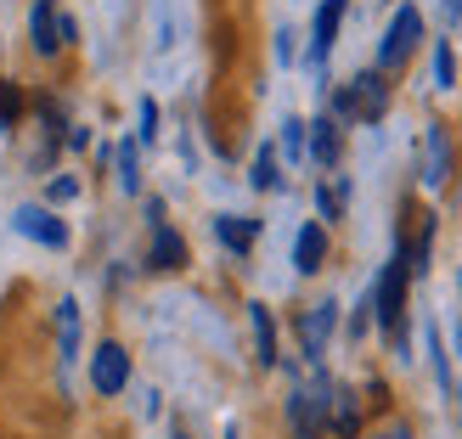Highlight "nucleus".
Segmentation results:
<instances>
[{"instance_id":"6","label":"nucleus","mask_w":462,"mask_h":439,"mask_svg":"<svg viewBox=\"0 0 462 439\" xmlns=\"http://www.w3.org/2000/svg\"><path fill=\"white\" fill-rule=\"evenodd\" d=\"M90 383H97V395H119V389L130 383V355H125V343H102L97 355H90Z\"/></svg>"},{"instance_id":"4","label":"nucleus","mask_w":462,"mask_h":439,"mask_svg":"<svg viewBox=\"0 0 462 439\" xmlns=\"http://www.w3.org/2000/svg\"><path fill=\"white\" fill-rule=\"evenodd\" d=\"M29 40H34L40 57H57L62 45L74 40V17L57 12V0H34V12H29Z\"/></svg>"},{"instance_id":"16","label":"nucleus","mask_w":462,"mask_h":439,"mask_svg":"<svg viewBox=\"0 0 462 439\" xmlns=\"http://www.w3.org/2000/svg\"><path fill=\"white\" fill-rule=\"evenodd\" d=\"M220 242L231 248V253H248L254 248V220H243V215H220Z\"/></svg>"},{"instance_id":"21","label":"nucleus","mask_w":462,"mask_h":439,"mask_svg":"<svg viewBox=\"0 0 462 439\" xmlns=\"http://www.w3.org/2000/svg\"><path fill=\"white\" fill-rule=\"evenodd\" d=\"M434 79H440V90H451V79H457V68H451V51H446V45L434 51Z\"/></svg>"},{"instance_id":"3","label":"nucleus","mask_w":462,"mask_h":439,"mask_svg":"<svg viewBox=\"0 0 462 439\" xmlns=\"http://www.w3.org/2000/svg\"><path fill=\"white\" fill-rule=\"evenodd\" d=\"M418 40H423V12H418V6H401L395 17H389L383 40H378V74H395V68H406L411 51H418Z\"/></svg>"},{"instance_id":"24","label":"nucleus","mask_w":462,"mask_h":439,"mask_svg":"<svg viewBox=\"0 0 462 439\" xmlns=\"http://www.w3.org/2000/svg\"><path fill=\"white\" fill-rule=\"evenodd\" d=\"M79 192V180L74 175H62V180H51V197H74Z\"/></svg>"},{"instance_id":"19","label":"nucleus","mask_w":462,"mask_h":439,"mask_svg":"<svg viewBox=\"0 0 462 439\" xmlns=\"http://www.w3.org/2000/svg\"><path fill=\"white\" fill-rule=\"evenodd\" d=\"M135 180H142V175H135V147L125 142V147H119V187L135 192Z\"/></svg>"},{"instance_id":"10","label":"nucleus","mask_w":462,"mask_h":439,"mask_svg":"<svg viewBox=\"0 0 462 439\" xmlns=\"http://www.w3.org/2000/svg\"><path fill=\"white\" fill-rule=\"evenodd\" d=\"M321 260H328V231L310 220V225H299V237H293V265L310 276V270H321Z\"/></svg>"},{"instance_id":"22","label":"nucleus","mask_w":462,"mask_h":439,"mask_svg":"<svg viewBox=\"0 0 462 439\" xmlns=\"http://www.w3.org/2000/svg\"><path fill=\"white\" fill-rule=\"evenodd\" d=\"M361 439H411V428H406V423H383V428H373V434H361Z\"/></svg>"},{"instance_id":"17","label":"nucleus","mask_w":462,"mask_h":439,"mask_svg":"<svg viewBox=\"0 0 462 439\" xmlns=\"http://www.w3.org/2000/svg\"><path fill=\"white\" fill-rule=\"evenodd\" d=\"M254 187H260V192L276 187V152L271 147H260V158H254Z\"/></svg>"},{"instance_id":"14","label":"nucleus","mask_w":462,"mask_h":439,"mask_svg":"<svg viewBox=\"0 0 462 439\" xmlns=\"http://www.w3.org/2000/svg\"><path fill=\"white\" fill-rule=\"evenodd\" d=\"M248 321H254V350H260V366L276 361V327H271V310L265 305H248Z\"/></svg>"},{"instance_id":"13","label":"nucleus","mask_w":462,"mask_h":439,"mask_svg":"<svg viewBox=\"0 0 462 439\" xmlns=\"http://www.w3.org/2000/svg\"><path fill=\"white\" fill-rule=\"evenodd\" d=\"M310 152H316L321 169L338 164V119H316V124H310Z\"/></svg>"},{"instance_id":"1","label":"nucleus","mask_w":462,"mask_h":439,"mask_svg":"<svg viewBox=\"0 0 462 439\" xmlns=\"http://www.w3.org/2000/svg\"><path fill=\"white\" fill-rule=\"evenodd\" d=\"M383 107H389V74H378V68L356 74L350 85L338 90V102H333V113H338L344 124H378Z\"/></svg>"},{"instance_id":"15","label":"nucleus","mask_w":462,"mask_h":439,"mask_svg":"<svg viewBox=\"0 0 462 439\" xmlns=\"http://www.w3.org/2000/svg\"><path fill=\"white\" fill-rule=\"evenodd\" d=\"M180 260H187L180 237H175L170 225H158V231H152V265H158V270H180Z\"/></svg>"},{"instance_id":"20","label":"nucleus","mask_w":462,"mask_h":439,"mask_svg":"<svg viewBox=\"0 0 462 439\" xmlns=\"http://www.w3.org/2000/svg\"><path fill=\"white\" fill-rule=\"evenodd\" d=\"M321 215H328V220H338V215H344V187H333V180L321 187Z\"/></svg>"},{"instance_id":"23","label":"nucleus","mask_w":462,"mask_h":439,"mask_svg":"<svg viewBox=\"0 0 462 439\" xmlns=\"http://www.w3.org/2000/svg\"><path fill=\"white\" fill-rule=\"evenodd\" d=\"M152 135H158V107L142 102V142H152Z\"/></svg>"},{"instance_id":"7","label":"nucleus","mask_w":462,"mask_h":439,"mask_svg":"<svg viewBox=\"0 0 462 439\" xmlns=\"http://www.w3.org/2000/svg\"><path fill=\"white\" fill-rule=\"evenodd\" d=\"M12 225H17V237H34V242H45V248H62V242H68V225H62L51 209H40V203L17 209V215H12Z\"/></svg>"},{"instance_id":"9","label":"nucleus","mask_w":462,"mask_h":439,"mask_svg":"<svg viewBox=\"0 0 462 439\" xmlns=\"http://www.w3.org/2000/svg\"><path fill=\"white\" fill-rule=\"evenodd\" d=\"M333 321H338V305L333 298H321V305H310V316H305V355L310 361H321V350H328V333H333Z\"/></svg>"},{"instance_id":"11","label":"nucleus","mask_w":462,"mask_h":439,"mask_svg":"<svg viewBox=\"0 0 462 439\" xmlns=\"http://www.w3.org/2000/svg\"><path fill=\"white\" fill-rule=\"evenodd\" d=\"M288 417H293L299 439H316V434H321V400H310L305 389H293V400H288Z\"/></svg>"},{"instance_id":"8","label":"nucleus","mask_w":462,"mask_h":439,"mask_svg":"<svg viewBox=\"0 0 462 439\" xmlns=\"http://www.w3.org/2000/svg\"><path fill=\"white\" fill-rule=\"evenodd\" d=\"M344 6H350V0H321V12H316V23H310V57H316V62H328L333 40H338V29H344Z\"/></svg>"},{"instance_id":"18","label":"nucleus","mask_w":462,"mask_h":439,"mask_svg":"<svg viewBox=\"0 0 462 439\" xmlns=\"http://www.w3.org/2000/svg\"><path fill=\"white\" fill-rule=\"evenodd\" d=\"M282 152L293 158V164L305 158V124H299V119H288V124H282Z\"/></svg>"},{"instance_id":"12","label":"nucleus","mask_w":462,"mask_h":439,"mask_svg":"<svg viewBox=\"0 0 462 439\" xmlns=\"http://www.w3.org/2000/svg\"><path fill=\"white\" fill-rule=\"evenodd\" d=\"M57 350H62V361L79 355V305H74V298L57 305Z\"/></svg>"},{"instance_id":"5","label":"nucleus","mask_w":462,"mask_h":439,"mask_svg":"<svg viewBox=\"0 0 462 439\" xmlns=\"http://www.w3.org/2000/svg\"><path fill=\"white\" fill-rule=\"evenodd\" d=\"M418 180L429 192H440L446 180H451V142H446V130L440 124H429L423 130V152H418Z\"/></svg>"},{"instance_id":"2","label":"nucleus","mask_w":462,"mask_h":439,"mask_svg":"<svg viewBox=\"0 0 462 439\" xmlns=\"http://www.w3.org/2000/svg\"><path fill=\"white\" fill-rule=\"evenodd\" d=\"M406 288H411V260L395 242V253H389V265L378 276V327L389 338H401V327H406Z\"/></svg>"}]
</instances>
